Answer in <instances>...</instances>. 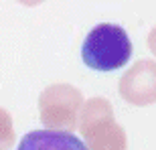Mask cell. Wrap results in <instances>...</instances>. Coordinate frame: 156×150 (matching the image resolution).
I'll list each match as a JSON object with an SVG mask.
<instances>
[{
  "instance_id": "277c9868",
  "label": "cell",
  "mask_w": 156,
  "mask_h": 150,
  "mask_svg": "<svg viewBox=\"0 0 156 150\" xmlns=\"http://www.w3.org/2000/svg\"><path fill=\"white\" fill-rule=\"evenodd\" d=\"M16 150H89L75 134L63 130H33L20 140Z\"/></svg>"
},
{
  "instance_id": "7a4b0ae2",
  "label": "cell",
  "mask_w": 156,
  "mask_h": 150,
  "mask_svg": "<svg viewBox=\"0 0 156 150\" xmlns=\"http://www.w3.org/2000/svg\"><path fill=\"white\" fill-rule=\"evenodd\" d=\"M79 105H81V93L75 87L51 85L41 95V118L47 126L73 128Z\"/></svg>"
},
{
  "instance_id": "6da1fadb",
  "label": "cell",
  "mask_w": 156,
  "mask_h": 150,
  "mask_svg": "<svg viewBox=\"0 0 156 150\" xmlns=\"http://www.w3.org/2000/svg\"><path fill=\"white\" fill-rule=\"evenodd\" d=\"M132 57L130 37L120 24L99 23L87 33L81 45V59L93 71L110 73L122 69Z\"/></svg>"
},
{
  "instance_id": "5b68a950",
  "label": "cell",
  "mask_w": 156,
  "mask_h": 150,
  "mask_svg": "<svg viewBox=\"0 0 156 150\" xmlns=\"http://www.w3.org/2000/svg\"><path fill=\"white\" fill-rule=\"evenodd\" d=\"M14 132H12V120L10 116L6 114L4 110H0V150H6L10 146Z\"/></svg>"
},
{
  "instance_id": "52a82bcc",
  "label": "cell",
  "mask_w": 156,
  "mask_h": 150,
  "mask_svg": "<svg viewBox=\"0 0 156 150\" xmlns=\"http://www.w3.org/2000/svg\"><path fill=\"white\" fill-rule=\"evenodd\" d=\"M18 2H23V4H27V6H35V4H41L43 0H18Z\"/></svg>"
},
{
  "instance_id": "8992f818",
  "label": "cell",
  "mask_w": 156,
  "mask_h": 150,
  "mask_svg": "<svg viewBox=\"0 0 156 150\" xmlns=\"http://www.w3.org/2000/svg\"><path fill=\"white\" fill-rule=\"evenodd\" d=\"M148 45H150V49H152V53L156 55V29L150 33V37H148Z\"/></svg>"
},
{
  "instance_id": "3957f363",
  "label": "cell",
  "mask_w": 156,
  "mask_h": 150,
  "mask_svg": "<svg viewBox=\"0 0 156 150\" xmlns=\"http://www.w3.org/2000/svg\"><path fill=\"white\" fill-rule=\"evenodd\" d=\"M120 93L138 105L156 102V63L140 61L120 81Z\"/></svg>"
}]
</instances>
